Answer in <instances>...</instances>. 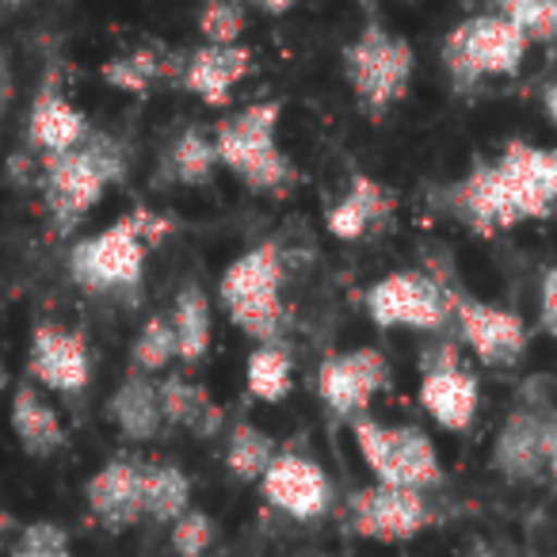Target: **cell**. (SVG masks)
I'll return each instance as SVG.
<instances>
[{"instance_id": "obj_7", "label": "cell", "mask_w": 557, "mask_h": 557, "mask_svg": "<svg viewBox=\"0 0 557 557\" xmlns=\"http://www.w3.org/2000/svg\"><path fill=\"white\" fill-rule=\"evenodd\" d=\"M417 73V50L405 35L386 32L382 24H367L344 50V77L356 92L359 108L371 115H386L394 103L409 96Z\"/></svg>"}, {"instance_id": "obj_14", "label": "cell", "mask_w": 557, "mask_h": 557, "mask_svg": "<svg viewBox=\"0 0 557 557\" xmlns=\"http://www.w3.org/2000/svg\"><path fill=\"white\" fill-rule=\"evenodd\" d=\"M389 386V363L379 348H351L341 356H329L318 371V394L329 412L344 420H356L367 412L374 394Z\"/></svg>"}, {"instance_id": "obj_2", "label": "cell", "mask_w": 557, "mask_h": 557, "mask_svg": "<svg viewBox=\"0 0 557 557\" xmlns=\"http://www.w3.org/2000/svg\"><path fill=\"white\" fill-rule=\"evenodd\" d=\"M126 176V149L103 131H88L77 149L42 153V199L54 230L73 233L85 214L103 199L111 184Z\"/></svg>"}, {"instance_id": "obj_21", "label": "cell", "mask_w": 557, "mask_h": 557, "mask_svg": "<svg viewBox=\"0 0 557 557\" xmlns=\"http://www.w3.org/2000/svg\"><path fill=\"white\" fill-rule=\"evenodd\" d=\"M389 214H394V195L374 176H351L348 191L329 207L325 225L333 237L359 240V237H367L374 225L386 222Z\"/></svg>"}, {"instance_id": "obj_24", "label": "cell", "mask_w": 557, "mask_h": 557, "mask_svg": "<svg viewBox=\"0 0 557 557\" xmlns=\"http://www.w3.org/2000/svg\"><path fill=\"white\" fill-rule=\"evenodd\" d=\"M187 511H191V478L176 462H146V516L172 527Z\"/></svg>"}, {"instance_id": "obj_16", "label": "cell", "mask_w": 557, "mask_h": 557, "mask_svg": "<svg viewBox=\"0 0 557 557\" xmlns=\"http://www.w3.org/2000/svg\"><path fill=\"white\" fill-rule=\"evenodd\" d=\"M260 493L271 508L298 523H313L333 508V481L313 458L295 455V450H278L271 470L263 473Z\"/></svg>"}, {"instance_id": "obj_32", "label": "cell", "mask_w": 557, "mask_h": 557, "mask_svg": "<svg viewBox=\"0 0 557 557\" xmlns=\"http://www.w3.org/2000/svg\"><path fill=\"white\" fill-rule=\"evenodd\" d=\"M199 32L214 47H237L245 35V9L240 0H207L199 9Z\"/></svg>"}, {"instance_id": "obj_37", "label": "cell", "mask_w": 557, "mask_h": 557, "mask_svg": "<svg viewBox=\"0 0 557 557\" xmlns=\"http://www.w3.org/2000/svg\"><path fill=\"white\" fill-rule=\"evenodd\" d=\"M542 111H546L549 126H554V131H557V77L549 81L546 88H542Z\"/></svg>"}, {"instance_id": "obj_44", "label": "cell", "mask_w": 557, "mask_h": 557, "mask_svg": "<svg viewBox=\"0 0 557 557\" xmlns=\"http://www.w3.org/2000/svg\"><path fill=\"white\" fill-rule=\"evenodd\" d=\"M27 0H0V12H16V9H24Z\"/></svg>"}, {"instance_id": "obj_40", "label": "cell", "mask_w": 557, "mask_h": 557, "mask_svg": "<svg viewBox=\"0 0 557 557\" xmlns=\"http://www.w3.org/2000/svg\"><path fill=\"white\" fill-rule=\"evenodd\" d=\"M252 4H260V9L271 12V16H283V12L295 9V0H252Z\"/></svg>"}, {"instance_id": "obj_36", "label": "cell", "mask_w": 557, "mask_h": 557, "mask_svg": "<svg viewBox=\"0 0 557 557\" xmlns=\"http://www.w3.org/2000/svg\"><path fill=\"white\" fill-rule=\"evenodd\" d=\"M12 100H16V73H12V58H9V50L0 47V119L9 115Z\"/></svg>"}, {"instance_id": "obj_3", "label": "cell", "mask_w": 557, "mask_h": 557, "mask_svg": "<svg viewBox=\"0 0 557 557\" xmlns=\"http://www.w3.org/2000/svg\"><path fill=\"white\" fill-rule=\"evenodd\" d=\"M172 230L169 218L153 210H131L126 218L111 222L96 237H85L70 252V275L77 287L92 295H111V290H131L141 283L146 268V248L161 245L164 233Z\"/></svg>"}, {"instance_id": "obj_33", "label": "cell", "mask_w": 557, "mask_h": 557, "mask_svg": "<svg viewBox=\"0 0 557 557\" xmlns=\"http://www.w3.org/2000/svg\"><path fill=\"white\" fill-rule=\"evenodd\" d=\"M214 519L207 516V511L191 508L187 516H180L176 523H172V554L176 557H207L210 546H214Z\"/></svg>"}, {"instance_id": "obj_39", "label": "cell", "mask_w": 557, "mask_h": 557, "mask_svg": "<svg viewBox=\"0 0 557 557\" xmlns=\"http://www.w3.org/2000/svg\"><path fill=\"white\" fill-rule=\"evenodd\" d=\"M9 557H73V549H27V546H16Z\"/></svg>"}, {"instance_id": "obj_28", "label": "cell", "mask_w": 557, "mask_h": 557, "mask_svg": "<svg viewBox=\"0 0 557 557\" xmlns=\"http://www.w3.org/2000/svg\"><path fill=\"white\" fill-rule=\"evenodd\" d=\"M176 359H180L176 329H172L169 313H153V318L141 325V333L134 336L131 371H141V374H149V379H153V374L169 371Z\"/></svg>"}, {"instance_id": "obj_41", "label": "cell", "mask_w": 557, "mask_h": 557, "mask_svg": "<svg viewBox=\"0 0 557 557\" xmlns=\"http://www.w3.org/2000/svg\"><path fill=\"white\" fill-rule=\"evenodd\" d=\"M546 478L554 481V493H557V428H554V443H549V470Z\"/></svg>"}, {"instance_id": "obj_19", "label": "cell", "mask_w": 557, "mask_h": 557, "mask_svg": "<svg viewBox=\"0 0 557 557\" xmlns=\"http://www.w3.org/2000/svg\"><path fill=\"white\" fill-rule=\"evenodd\" d=\"M9 424L12 435H16L20 450L27 458H54L58 450L65 447V420L54 405L47 401L35 382H20L12 389V409H9Z\"/></svg>"}, {"instance_id": "obj_10", "label": "cell", "mask_w": 557, "mask_h": 557, "mask_svg": "<svg viewBox=\"0 0 557 557\" xmlns=\"http://www.w3.org/2000/svg\"><path fill=\"white\" fill-rule=\"evenodd\" d=\"M420 405L443 432H470V424L478 420V374L462 363L455 344H435L420 356Z\"/></svg>"}, {"instance_id": "obj_15", "label": "cell", "mask_w": 557, "mask_h": 557, "mask_svg": "<svg viewBox=\"0 0 557 557\" xmlns=\"http://www.w3.org/2000/svg\"><path fill=\"white\" fill-rule=\"evenodd\" d=\"M85 500L92 519L108 534H123L146 519V462L131 455L108 458L88 478Z\"/></svg>"}, {"instance_id": "obj_34", "label": "cell", "mask_w": 557, "mask_h": 557, "mask_svg": "<svg viewBox=\"0 0 557 557\" xmlns=\"http://www.w3.org/2000/svg\"><path fill=\"white\" fill-rule=\"evenodd\" d=\"M16 546L27 549H70V531L62 523H50V519H35V523L20 527Z\"/></svg>"}, {"instance_id": "obj_22", "label": "cell", "mask_w": 557, "mask_h": 557, "mask_svg": "<svg viewBox=\"0 0 557 557\" xmlns=\"http://www.w3.org/2000/svg\"><path fill=\"white\" fill-rule=\"evenodd\" d=\"M85 138L88 119L62 92L42 88L32 103V115H27V141L42 153H65V149H77Z\"/></svg>"}, {"instance_id": "obj_11", "label": "cell", "mask_w": 557, "mask_h": 557, "mask_svg": "<svg viewBox=\"0 0 557 557\" xmlns=\"http://www.w3.org/2000/svg\"><path fill=\"white\" fill-rule=\"evenodd\" d=\"M450 325L458 329V341L473 351V359L485 367H516L531 348V329L516 310L481 302L462 290H450Z\"/></svg>"}, {"instance_id": "obj_1", "label": "cell", "mask_w": 557, "mask_h": 557, "mask_svg": "<svg viewBox=\"0 0 557 557\" xmlns=\"http://www.w3.org/2000/svg\"><path fill=\"white\" fill-rule=\"evenodd\" d=\"M447 214L473 233L516 230L542 222L557 207V149L511 138L493 161H478L458 184L443 191Z\"/></svg>"}, {"instance_id": "obj_18", "label": "cell", "mask_w": 557, "mask_h": 557, "mask_svg": "<svg viewBox=\"0 0 557 557\" xmlns=\"http://www.w3.org/2000/svg\"><path fill=\"white\" fill-rule=\"evenodd\" d=\"M252 70V54L245 47H207L191 50L184 58V70H180V85L191 96H199L210 108H225L233 100V88L248 77Z\"/></svg>"}, {"instance_id": "obj_27", "label": "cell", "mask_w": 557, "mask_h": 557, "mask_svg": "<svg viewBox=\"0 0 557 557\" xmlns=\"http://www.w3.org/2000/svg\"><path fill=\"white\" fill-rule=\"evenodd\" d=\"M278 447L263 428L256 424H233L230 443H225V466L237 481H263V473L271 470Z\"/></svg>"}, {"instance_id": "obj_12", "label": "cell", "mask_w": 557, "mask_h": 557, "mask_svg": "<svg viewBox=\"0 0 557 557\" xmlns=\"http://www.w3.org/2000/svg\"><path fill=\"white\" fill-rule=\"evenodd\" d=\"M348 519L359 539L397 546V542H412L420 531H428L435 511L428 504V493H420V488H397L374 481V485L351 493Z\"/></svg>"}, {"instance_id": "obj_25", "label": "cell", "mask_w": 557, "mask_h": 557, "mask_svg": "<svg viewBox=\"0 0 557 557\" xmlns=\"http://www.w3.org/2000/svg\"><path fill=\"white\" fill-rule=\"evenodd\" d=\"M245 382L256 401H263V405L287 401L290 386H295V359H290V351L283 348V344H260V348L248 356Z\"/></svg>"}, {"instance_id": "obj_23", "label": "cell", "mask_w": 557, "mask_h": 557, "mask_svg": "<svg viewBox=\"0 0 557 557\" xmlns=\"http://www.w3.org/2000/svg\"><path fill=\"white\" fill-rule=\"evenodd\" d=\"M161 386V409H164V420L172 428H184L191 432L195 440H214L225 424V412L199 382H187L184 374H169Z\"/></svg>"}, {"instance_id": "obj_29", "label": "cell", "mask_w": 557, "mask_h": 557, "mask_svg": "<svg viewBox=\"0 0 557 557\" xmlns=\"http://www.w3.org/2000/svg\"><path fill=\"white\" fill-rule=\"evenodd\" d=\"M511 27L527 35V42H557V0H493Z\"/></svg>"}, {"instance_id": "obj_20", "label": "cell", "mask_w": 557, "mask_h": 557, "mask_svg": "<svg viewBox=\"0 0 557 557\" xmlns=\"http://www.w3.org/2000/svg\"><path fill=\"white\" fill-rule=\"evenodd\" d=\"M108 420L126 435L131 443H153L164 435L169 420H164L161 409V386H157L149 374L131 371L119 389L108 401Z\"/></svg>"}, {"instance_id": "obj_17", "label": "cell", "mask_w": 557, "mask_h": 557, "mask_svg": "<svg viewBox=\"0 0 557 557\" xmlns=\"http://www.w3.org/2000/svg\"><path fill=\"white\" fill-rule=\"evenodd\" d=\"M27 374L54 394H81L92 382V351L85 336L65 325H35L32 348H27Z\"/></svg>"}, {"instance_id": "obj_26", "label": "cell", "mask_w": 557, "mask_h": 557, "mask_svg": "<svg viewBox=\"0 0 557 557\" xmlns=\"http://www.w3.org/2000/svg\"><path fill=\"white\" fill-rule=\"evenodd\" d=\"M169 321H172V329H176L180 359H184V363H199L210 351V298L191 283V287H184L172 298Z\"/></svg>"}, {"instance_id": "obj_35", "label": "cell", "mask_w": 557, "mask_h": 557, "mask_svg": "<svg viewBox=\"0 0 557 557\" xmlns=\"http://www.w3.org/2000/svg\"><path fill=\"white\" fill-rule=\"evenodd\" d=\"M539 325L542 333H549L557 341V263L542 275L539 287Z\"/></svg>"}, {"instance_id": "obj_42", "label": "cell", "mask_w": 557, "mask_h": 557, "mask_svg": "<svg viewBox=\"0 0 557 557\" xmlns=\"http://www.w3.org/2000/svg\"><path fill=\"white\" fill-rule=\"evenodd\" d=\"M9 386H12V374H9V363H4V356H0V397L9 394Z\"/></svg>"}, {"instance_id": "obj_31", "label": "cell", "mask_w": 557, "mask_h": 557, "mask_svg": "<svg viewBox=\"0 0 557 557\" xmlns=\"http://www.w3.org/2000/svg\"><path fill=\"white\" fill-rule=\"evenodd\" d=\"M100 73L111 88H119V92L141 96L149 88V81L164 73V58H157L153 50H134V54H126V58H111Z\"/></svg>"}, {"instance_id": "obj_5", "label": "cell", "mask_w": 557, "mask_h": 557, "mask_svg": "<svg viewBox=\"0 0 557 557\" xmlns=\"http://www.w3.org/2000/svg\"><path fill=\"white\" fill-rule=\"evenodd\" d=\"M283 278H287V268H283L278 245L260 240L245 256H237L218 283V298H222L230 321L260 344H275L283 318H287L283 313Z\"/></svg>"}, {"instance_id": "obj_43", "label": "cell", "mask_w": 557, "mask_h": 557, "mask_svg": "<svg viewBox=\"0 0 557 557\" xmlns=\"http://www.w3.org/2000/svg\"><path fill=\"white\" fill-rule=\"evenodd\" d=\"M462 557H496V554H493V549H488V546H485V542H473V546H470V549H466V554H462Z\"/></svg>"}, {"instance_id": "obj_45", "label": "cell", "mask_w": 557, "mask_h": 557, "mask_svg": "<svg viewBox=\"0 0 557 557\" xmlns=\"http://www.w3.org/2000/svg\"><path fill=\"white\" fill-rule=\"evenodd\" d=\"M356 4H379V0H356Z\"/></svg>"}, {"instance_id": "obj_30", "label": "cell", "mask_w": 557, "mask_h": 557, "mask_svg": "<svg viewBox=\"0 0 557 557\" xmlns=\"http://www.w3.org/2000/svg\"><path fill=\"white\" fill-rule=\"evenodd\" d=\"M218 164L214 138H207L202 131H187L172 146V172H176L180 184H207L210 172Z\"/></svg>"}, {"instance_id": "obj_8", "label": "cell", "mask_w": 557, "mask_h": 557, "mask_svg": "<svg viewBox=\"0 0 557 557\" xmlns=\"http://www.w3.org/2000/svg\"><path fill=\"white\" fill-rule=\"evenodd\" d=\"M351 435H356V447L363 455L367 470L374 473V481L397 488H428L443 485V462L440 450H435L432 435L417 424H382L371 417L351 420Z\"/></svg>"}, {"instance_id": "obj_4", "label": "cell", "mask_w": 557, "mask_h": 557, "mask_svg": "<svg viewBox=\"0 0 557 557\" xmlns=\"http://www.w3.org/2000/svg\"><path fill=\"white\" fill-rule=\"evenodd\" d=\"M218 164L245 187L283 195L295 184V164L278 149V103H252L214 126Z\"/></svg>"}, {"instance_id": "obj_13", "label": "cell", "mask_w": 557, "mask_h": 557, "mask_svg": "<svg viewBox=\"0 0 557 557\" xmlns=\"http://www.w3.org/2000/svg\"><path fill=\"white\" fill-rule=\"evenodd\" d=\"M557 412L546 405H519L504 417L493 440V470L511 485L542 481L549 470V443H554Z\"/></svg>"}, {"instance_id": "obj_38", "label": "cell", "mask_w": 557, "mask_h": 557, "mask_svg": "<svg viewBox=\"0 0 557 557\" xmlns=\"http://www.w3.org/2000/svg\"><path fill=\"white\" fill-rule=\"evenodd\" d=\"M12 534H20V523H16V516H12L9 508H0V546L12 539Z\"/></svg>"}, {"instance_id": "obj_9", "label": "cell", "mask_w": 557, "mask_h": 557, "mask_svg": "<svg viewBox=\"0 0 557 557\" xmlns=\"http://www.w3.org/2000/svg\"><path fill=\"white\" fill-rule=\"evenodd\" d=\"M450 290L443 278L424 271H394L371 283L363 295V310L382 329H417V333H443L450 325Z\"/></svg>"}, {"instance_id": "obj_6", "label": "cell", "mask_w": 557, "mask_h": 557, "mask_svg": "<svg viewBox=\"0 0 557 557\" xmlns=\"http://www.w3.org/2000/svg\"><path fill=\"white\" fill-rule=\"evenodd\" d=\"M527 35L511 27L500 12H478L462 20L443 39V73H447L455 92H470L481 81L516 77L527 62Z\"/></svg>"}]
</instances>
